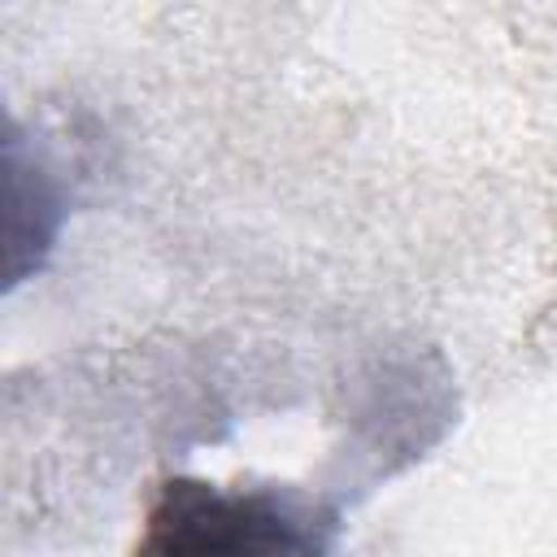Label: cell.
Returning a JSON list of instances; mask_svg holds the SVG:
<instances>
[{"mask_svg": "<svg viewBox=\"0 0 557 557\" xmlns=\"http://www.w3.org/2000/svg\"><path fill=\"white\" fill-rule=\"evenodd\" d=\"M135 557H335L331 522L278 487L165 479L144 513Z\"/></svg>", "mask_w": 557, "mask_h": 557, "instance_id": "1", "label": "cell"}]
</instances>
